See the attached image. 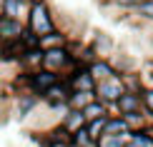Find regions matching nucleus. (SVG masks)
Wrapping results in <instances>:
<instances>
[{
    "mask_svg": "<svg viewBox=\"0 0 153 147\" xmlns=\"http://www.w3.org/2000/svg\"><path fill=\"white\" fill-rule=\"evenodd\" d=\"M25 25H28L33 33H38L40 37L48 35V33H53V30H58V25H55V15H53V10H50L48 0H33V3H30Z\"/></svg>",
    "mask_w": 153,
    "mask_h": 147,
    "instance_id": "1",
    "label": "nucleus"
},
{
    "mask_svg": "<svg viewBox=\"0 0 153 147\" xmlns=\"http://www.w3.org/2000/svg\"><path fill=\"white\" fill-rule=\"evenodd\" d=\"M126 90H128V85H126L123 75L116 72L113 78H108V80H98V85H95V97L103 100L105 105H116V100Z\"/></svg>",
    "mask_w": 153,
    "mask_h": 147,
    "instance_id": "2",
    "label": "nucleus"
},
{
    "mask_svg": "<svg viewBox=\"0 0 153 147\" xmlns=\"http://www.w3.org/2000/svg\"><path fill=\"white\" fill-rule=\"evenodd\" d=\"M25 20L20 18H10L5 12H0V42H15L20 40V35L25 33Z\"/></svg>",
    "mask_w": 153,
    "mask_h": 147,
    "instance_id": "3",
    "label": "nucleus"
},
{
    "mask_svg": "<svg viewBox=\"0 0 153 147\" xmlns=\"http://www.w3.org/2000/svg\"><path fill=\"white\" fill-rule=\"evenodd\" d=\"M40 100L43 97L38 92H33V90H20V92H18V97H15V117L20 120V122H23V120H28L30 115H33V110L40 105Z\"/></svg>",
    "mask_w": 153,
    "mask_h": 147,
    "instance_id": "4",
    "label": "nucleus"
},
{
    "mask_svg": "<svg viewBox=\"0 0 153 147\" xmlns=\"http://www.w3.org/2000/svg\"><path fill=\"white\" fill-rule=\"evenodd\" d=\"M43 57H45V48H28L18 57V67L25 72H33V70L43 67Z\"/></svg>",
    "mask_w": 153,
    "mask_h": 147,
    "instance_id": "5",
    "label": "nucleus"
},
{
    "mask_svg": "<svg viewBox=\"0 0 153 147\" xmlns=\"http://www.w3.org/2000/svg\"><path fill=\"white\" fill-rule=\"evenodd\" d=\"M116 112L126 115V112H136V110H143V92H136V90H126L120 97L116 100Z\"/></svg>",
    "mask_w": 153,
    "mask_h": 147,
    "instance_id": "6",
    "label": "nucleus"
},
{
    "mask_svg": "<svg viewBox=\"0 0 153 147\" xmlns=\"http://www.w3.org/2000/svg\"><path fill=\"white\" fill-rule=\"evenodd\" d=\"M88 70L93 72V78H95V80H108V78H113V75L118 72L111 57H95L91 65H88Z\"/></svg>",
    "mask_w": 153,
    "mask_h": 147,
    "instance_id": "7",
    "label": "nucleus"
},
{
    "mask_svg": "<svg viewBox=\"0 0 153 147\" xmlns=\"http://www.w3.org/2000/svg\"><path fill=\"white\" fill-rule=\"evenodd\" d=\"M60 125L73 135L75 130H80V127H85V125H88V117H85V112H83V110H78V107H71V110L63 115Z\"/></svg>",
    "mask_w": 153,
    "mask_h": 147,
    "instance_id": "8",
    "label": "nucleus"
},
{
    "mask_svg": "<svg viewBox=\"0 0 153 147\" xmlns=\"http://www.w3.org/2000/svg\"><path fill=\"white\" fill-rule=\"evenodd\" d=\"M91 45H93L95 53H98V57H111L113 50H116V40H113L108 33H95Z\"/></svg>",
    "mask_w": 153,
    "mask_h": 147,
    "instance_id": "9",
    "label": "nucleus"
},
{
    "mask_svg": "<svg viewBox=\"0 0 153 147\" xmlns=\"http://www.w3.org/2000/svg\"><path fill=\"white\" fill-rule=\"evenodd\" d=\"M128 132H131L128 120H126L120 112H116V115H111V117H108L103 135H128Z\"/></svg>",
    "mask_w": 153,
    "mask_h": 147,
    "instance_id": "10",
    "label": "nucleus"
},
{
    "mask_svg": "<svg viewBox=\"0 0 153 147\" xmlns=\"http://www.w3.org/2000/svg\"><path fill=\"white\" fill-rule=\"evenodd\" d=\"M30 3H33V0H5L3 12L10 15V18H20V20H25V18H28V10H30Z\"/></svg>",
    "mask_w": 153,
    "mask_h": 147,
    "instance_id": "11",
    "label": "nucleus"
},
{
    "mask_svg": "<svg viewBox=\"0 0 153 147\" xmlns=\"http://www.w3.org/2000/svg\"><path fill=\"white\" fill-rule=\"evenodd\" d=\"M126 147H153V132L146 127V130H131L128 140H126Z\"/></svg>",
    "mask_w": 153,
    "mask_h": 147,
    "instance_id": "12",
    "label": "nucleus"
},
{
    "mask_svg": "<svg viewBox=\"0 0 153 147\" xmlns=\"http://www.w3.org/2000/svg\"><path fill=\"white\" fill-rule=\"evenodd\" d=\"M93 100H95V90H73L71 97H68V105L83 110V107H85L88 102H93Z\"/></svg>",
    "mask_w": 153,
    "mask_h": 147,
    "instance_id": "13",
    "label": "nucleus"
},
{
    "mask_svg": "<svg viewBox=\"0 0 153 147\" xmlns=\"http://www.w3.org/2000/svg\"><path fill=\"white\" fill-rule=\"evenodd\" d=\"M113 60V65H116V70L120 75H126V72H136V70H141V62H136V60H131L128 55H116V57H111Z\"/></svg>",
    "mask_w": 153,
    "mask_h": 147,
    "instance_id": "14",
    "label": "nucleus"
},
{
    "mask_svg": "<svg viewBox=\"0 0 153 147\" xmlns=\"http://www.w3.org/2000/svg\"><path fill=\"white\" fill-rule=\"evenodd\" d=\"M71 145H73V147H95L98 142L91 137V130H88V125H85V127H80V130H75V132H73Z\"/></svg>",
    "mask_w": 153,
    "mask_h": 147,
    "instance_id": "15",
    "label": "nucleus"
},
{
    "mask_svg": "<svg viewBox=\"0 0 153 147\" xmlns=\"http://www.w3.org/2000/svg\"><path fill=\"white\" fill-rule=\"evenodd\" d=\"M58 45H68V35L60 33V30H53V33L40 37V48H45V50L48 48H58Z\"/></svg>",
    "mask_w": 153,
    "mask_h": 147,
    "instance_id": "16",
    "label": "nucleus"
},
{
    "mask_svg": "<svg viewBox=\"0 0 153 147\" xmlns=\"http://www.w3.org/2000/svg\"><path fill=\"white\" fill-rule=\"evenodd\" d=\"M108 117L111 115H100V117H93V120H88V130H91V137L98 142L100 137H103V130H105V122H108Z\"/></svg>",
    "mask_w": 153,
    "mask_h": 147,
    "instance_id": "17",
    "label": "nucleus"
},
{
    "mask_svg": "<svg viewBox=\"0 0 153 147\" xmlns=\"http://www.w3.org/2000/svg\"><path fill=\"white\" fill-rule=\"evenodd\" d=\"M83 112H85V117H88V120H93V117H100V115H108V105H105L103 100L95 97L93 102H88V105L83 107Z\"/></svg>",
    "mask_w": 153,
    "mask_h": 147,
    "instance_id": "18",
    "label": "nucleus"
},
{
    "mask_svg": "<svg viewBox=\"0 0 153 147\" xmlns=\"http://www.w3.org/2000/svg\"><path fill=\"white\" fill-rule=\"evenodd\" d=\"M126 140L128 135H103L95 147H126Z\"/></svg>",
    "mask_w": 153,
    "mask_h": 147,
    "instance_id": "19",
    "label": "nucleus"
},
{
    "mask_svg": "<svg viewBox=\"0 0 153 147\" xmlns=\"http://www.w3.org/2000/svg\"><path fill=\"white\" fill-rule=\"evenodd\" d=\"M133 15L141 18V20L153 23V0H143L141 5H136V8H133Z\"/></svg>",
    "mask_w": 153,
    "mask_h": 147,
    "instance_id": "20",
    "label": "nucleus"
},
{
    "mask_svg": "<svg viewBox=\"0 0 153 147\" xmlns=\"http://www.w3.org/2000/svg\"><path fill=\"white\" fill-rule=\"evenodd\" d=\"M143 110L148 112V117L153 122V87H146L143 90Z\"/></svg>",
    "mask_w": 153,
    "mask_h": 147,
    "instance_id": "21",
    "label": "nucleus"
},
{
    "mask_svg": "<svg viewBox=\"0 0 153 147\" xmlns=\"http://www.w3.org/2000/svg\"><path fill=\"white\" fill-rule=\"evenodd\" d=\"M108 3H111V5H116V8H136V5H141L143 3V0H108Z\"/></svg>",
    "mask_w": 153,
    "mask_h": 147,
    "instance_id": "22",
    "label": "nucleus"
}]
</instances>
